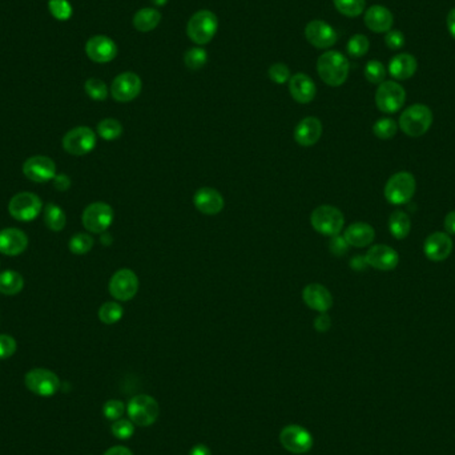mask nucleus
<instances>
[{
	"instance_id": "1",
	"label": "nucleus",
	"mask_w": 455,
	"mask_h": 455,
	"mask_svg": "<svg viewBox=\"0 0 455 455\" xmlns=\"http://www.w3.org/2000/svg\"><path fill=\"white\" fill-rule=\"evenodd\" d=\"M349 61L340 51L324 52L317 61L319 79L329 87H341L349 76Z\"/></svg>"
},
{
	"instance_id": "2",
	"label": "nucleus",
	"mask_w": 455,
	"mask_h": 455,
	"mask_svg": "<svg viewBox=\"0 0 455 455\" xmlns=\"http://www.w3.org/2000/svg\"><path fill=\"white\" fill-rule=\"evenodd\" d=\"M218 30V17L209 10H201L188 20L186 35L198 46L212 42Z\"/></svg>"
},
{
	"instance_id": "3",
	"label": "nucleus",
	"mask_w": 455,
	"mask_h": 455,
	"mask_svg": "<svg viewBox=\"0 0 455 455\" xmlns=\"http://www.w3.org/2000/svg\"><path fill=\"white\" fill-rule=\"evenodd\" d=\"M433 124V112L425 104L406 108L399 118V128L410 137L424 136Z\"/></svg>"
},
{
	"instance_id": "4",
	"label": "nucleus",
	"mask_w": 455,
	"mask_h": 455,
	"mask_svg": "<svg viewBox=\"0 0 455 455\" xmlns=\"http://www.w3.org/2000/svg\"><path fill=\"white\" fill-rule=\"evenodd\" d=\"M417 182L414 176L406 172H398L393 175L385 185V198L392 205L408 204L415 195Z\"/></svg>"
},
{
	"instance_id": "5",
	"label": "nucleus",
	"mask_w": 455,
	"mask_h": 455,
	"mask_svg": "<svg viewBox=\"0 0 455 455\" xmlns=\"http://www.w3.org/2000/svg\"><path fill=\"white\" fill-rule=\"evenodd\" d=\"M310 224L321 234L333 237L341 233L345 225V217L335 207L321 205L312 212Z\"/></svg>"
},
{
	"instance_id": "6",
	"label": "nucleus",
	"mask_w": 455,
	"mask_h": 455,
	"mask_svg": "<svg viewBox=\"0 0 455 455\" xmlns=\"http://www.w3.org/2000/svg\"><path fill=\"white\" fill-rule=\"evenodd\" d=\"M128 415L134 425L151 426L159 418L160 408L157 401L151 395L140 394L134 397L128 404Z\"/></svg>"
},
{
	"instance_id": "7",
	"label": "nucleus",
	"mask_w": 455,
	"mask_h": 455,
	"mask_svg": "<svg viewBox=\"0 0 455 455\" xmlns=\"http://www.w3.org/2000/svg\"><path fill=\"white\" fill-rule=\"evenodd\" d=\"M43 209V202L40 198L31 192H20L10 200L8 212L17 220L23 223L33 221L39 217Z\"/></svg>"
},
{
	"instance_id": "8",
	"label": "nucleus",
	"mask_w": 455,
	"mask_h": 455,
	"mask_svg": "<svg viewBox=\"0 0 455 455\" xmlns=\"http://www.w3.org/2000/svg\"><path fill=\"white\" fill-rule=\"evenodd\" d=\"M24 382L31 393L39 397H52L61 389V379L48 369H32L26 374Z\"/></svg>"
},
{
	"instance_id": "9",
	"label": "nucleus",
	"mask_w": 455,
	"mask_h": 455,
	"mask_svg": "<svg viewBox=\"0 0 455 455\" xmlns=\"http://www.w3.org/2000/svg\"><path fill=\"white\" fill-rule=\"evenodd\" d=\"M406 102V91L395 81H383L376 92V104L383 113L398 112Z\"/></svg>"
},
{
	"instance_id": "10",
	"label": "nucleus",
	"mask_w": 455,
	"mask_h": 455,
	"mask_svg": "<svg viewBox=\"0 0 455 455\" xmlns=\"http://www.w3.org/2000/svg\"><path fill=\"white\" fill-rule=\"evenodd\" d=\"M81 221L88 232L104 233L113 223V209L106 202H93L84 209Z\"/></svg>"
},
{
	"instance_id": "11",
	"label": "nucleus",
	"mask_w": 455,
	"mask_h": 455,
	"mask_svg": "<svg viewBox=\"0 0 455 455\" xmlns=\"http://www.w3.org/2000/svg\"><path fill=\"white\" fill-rule=\"evenodd\" d=\"M96 147V135L88 127H76L63 137V148L74 156H84Z\"/></svg>"
},
{
	"instance_id": "12",
	"label": "nucleus",
	"mask_w": 455,
	"mask_h": 455,
	"mask_svg": "<svg viewBox=\"0 0 455 455\" xmlns=\"http://www.w3.org/2000/svg\"><path fill=\"white\" fill-rule=\"evenodd\" d=\"M280 442L285 450L293 454H305L313 447V437L303 426L284 427L280 433Z\"/></svg>"
},
{
	"instance_id": "13",
	"label": "nucleus",
	"mask_w": 455,
	"mask_h": 455,
	"mask_svg": "<svg viewBox=\"0 0 455 455\" xmlns=\"http://www.w3.org/2000/svg\"><path fill=\"white\" fill-rule=\"evenodd\" d=\"M108 289L115 300L127 303L136 296L138 278L131 269H120L112 276Z\"/></svg>"
},
{
	"instance_id": "14",
	"label": "nucleus",
	"mask_w": 455,
	"mask_h": 455,
	"mask_svg": "<svg viewBox=\"0 0 455 455\" xmlns=\"http://www.w3.org/2000/svg\"><path fill=\"white\" fill-rule=\"evenodd\" d=\"M143 90V81L135 72H122L116 76L111 86V95L119 103L135 100Z\"/></svg>"
},
{
	"instance_id": "15",
	"label": "nucleus",
	"mask_w": 455,
	"mask_h": 455,
	"mask_svg": "<svg viewBox=\"0 0 455 455\" xmlns=\"http://www.w3.org/2000/svg\"><path fill=\"white\" fill-rule=\"evenodd\" d=\"M305 38L312 45L319 49L330 48L337 43L338 35L337 31L334 30L330 24H328L324 20H312L305 27Z\"/></svg>"
},
{
	"instance_id": "16",
	"label": "nucleus",
	"mask_w": 455,
	"mask_h": 455,
	"mask_svg": "<svg viewBox=\"0 0 455 455\" xmlns=\"http://www.w3.org/2000/svg\"><path fill=\"white\" fill-rule=\"evenodd\" d=\"M24 176L33 182H47L56 176V166L47 156H32L23 164Z\"/></svg>"
},
{
	"instance_id": "17",
	"label": "nucleus",
	"mask_w": 455,
	"mask_h": 455,
	"mask_svg": "<svg viewBox=\"0 0 455 455\" xmlns=\"http://www.w3.org/2000/svg\"><path fill=\"white\" fill-rule=\"evenodd\" d=\"M365 260H366L367 265H370L372 268H374L377 271L390 272V271H394L395 268L398 266L399 255L395 252L393 248L379 244V245L372 246L367 250Z\"/></svg>"
},
{
	"instance_id": "18",
	"label": "nucleus",
	"mask_w": 455,
	"mask_h": 455,
	"mask_svg": "<svg viewBox=\"0 0 455 455\" xmlns=\"http://www.w3.org/2000/svg\"><path fill=\"white\" fill-rule=\"evenodd\" d=\"M87 56L95 63H109L118 56L116 43L104 35H97L91 38L86 45Z\"/></svg>"
},
{
	"instance_id": "19",
	"label": "nucleus",
	"mask_w": 455,
	"mask_h": 455,
	"mask_svg": "<svg viewBox=\"0 0 455 455\" xmlns=\"http://www.w3.org/2000/svg\"><path fill=\"white\" fill-rule=\"evenodd\" d=\"M453 252V240L445 232H436L426 239L424 253L426 257L434 262L445 261Z\"/></svg>"
},
{
	"instance_id": "20",
	"label": "nucleus",
	"mask_w": 455,
	"mask_h": 455,
	"mask_svg": "<svg viewBox=\"0 0 455 455\" xmlns=\"http://www.w3.org/2000/svg\"><path fill=\"white\" fill-rule=\"evenodd\" d=\"M29 246L27 234L16 228L0 230V253L4 256H19Z\"/></svg>"
},
{
	"instance_id": "21",
	"label": "nucleus",
	"mask_w": 455,
	"mask_h": 455,
	"mask_svg": "<svg viewBox=\"0 0 455 455\" xmlns=\"http://www.w3.org/2000/svg\"><path fill=\"white\" fill-rule=\"evenodd\" d=\"M288 86L292 97L300 104H308L313 102L316 97L317 93L316 83L306 74L298 72L292 76L288 81Z\"/></svg>"
},
{
	"instance_id": "22",
	"label": "nucleus",
	"mask_w": 455,
	"mask_h": 455,
	"mask_svg": "<svg viewBox=\"0 0 455 455\" xmlns=\"http://www.w3.org/2000/svg\"><path fill=\"white\" fill-rule=\"evenodd\" d=\"M193 204L196 209L207 216L218 214L224 209V198L221 193L213 188H200L193 196Z\"/></svg>"
},
{
	"instance_id": "23",
	"label": "nucleus",
	"mask_w": 455,
	"mask_h": 455,
	"mask_svg": "<svg viewBox=\"0 0 455 455\" xmlns=\"http://www.w3.org/2000/svg\"><path fill=\"white\" fill-rule=\"evenodd\" d=\"M364 20L369 30L376 33H385L393 29L394 16L389 8L383 6H372L366 10Z\"/></svg>"
},
{
	"instance_id": "24",
	"label": "nucleus",
	"mask_w": 455,
	"mask_h": 455,
	"mask_svg": "<svg viewBox=\"0 0 455 455\" xmlns=\"http://www.w3.org/2000/svg\"><path fill=\"white\" fill-rule=\"evenodd\" d=\"M303 298L310 309L319 313H326L333 306L330 292L319 284H310L303 289Z\"/></svg>"
},
{
	"instance_id": "25",
	"label": "nucleus",
	"mask_w": 455,
	"mask_h": 455,
	"mask_svg": "<svg viewBox=\"0 0 455 455\" xmlns=\"http://www.w3.org/2000/svg\"><path fill=\"white\" fill-rule=\"evenodd\" d=\"M322 135V122L317 118H305L294 129V138L303 147H312L319 143Z\"/></svg>"
},
{
	"instance_id": "26",
	"label": "nucleus",
	"mask_w": 455,
	"mask_h": 455,
	"mask_svg": "<svg viewBox=\"0 0 455 455\" xmlns=\"http://www.w3.org/2000/svg\"><path fill=\"white\" fill-rule=\"evenodd\" d=\"M344 237L351 246L365 248L374 241L376 232L372 225L366 223H354L346 228Z\"/></svg>"
},
{
	"instance_id": "27",
	"label": "nucleus",
	"mask_w": 455,
	"mask_h": 455,
	"mask_svg": "<svg viewBox=\"0 0 455 455\" xmlns=\"http://www.w3.org/2000/svg\"><path fill=\"white\" fill-rule=\"evenodd\" d=\"M418 63L410 54H398L389 63V74L397 80H408L417 72Z\"/></svg>"
},
{
	"instance_id": "28",
	"label": "nucleus",
	"mask_w": 455,
	"mask_h": 455,
	"mask_svg": "<svg viewBox=\"0 0 455 455\" xmlns=\"http://www.w3.org/2000/svg\"><path fill=\"white\" fill-rule=\"evenodd\" d=\"M160 22H161V13L152 7L141 8L134 16V27L143 33L154 30L160 24Z\"/></svg>"
},
{
	"instance_id": "29",
	"label": "nucleus",
	"mask_w": 455,
	"mask_h": 455,
	"mask_svg": "<svg viewBox=\"0 0 455 455\" xmlns=\"http://www.w3.org/2000/svg\"><path fill=\"white\" fill-rule=\"evenodd\" d=\"M389 230L397 240H404L410 234L411 220L404 211H394L389 218Z\"/></svg>"
},
{
	"instance_id": "30",
	"label": "nucleus",
	"mask_w": 455,
	"mask_h": 455,
	"mask_svg": "<svg viewBox=\"0 0 455 455\" xmlns=\"http://www.w3.org/2000/svg\"><path fill=\"white\" fill-rule=\"evenodd\" d=\"M24 288L23 276L15 271H6L0 273V293L6 296H15Z\"/></svg>"
},
{
	"instance_id": "31",
	"label": "nucleus",
	"mask_w": 455,
	"mask_h": 455,
	"mask_svg": "<svg viewBox=\"0 0 455 455\" xmlns=\"http://www.w3.org/2000/svg\"><path fill=\"white\" fill-rule=\"evenodd\" d=\"M65 213L56 204H48L45 207V223L47 228L54 232H61L65 227Z\"/></svg>"
},
{
	"instance_id": "32",
	"label": "nucleus",
	"mask_w": 455,
	"mask_h": 455,
	"mask_svg": "<svg viewBox=\"0 0 455 455\" xmlns=\"http://www.w3.org/2000/svg\"><path fill=\"white\" fill-rule=\"evenodd\" d=\"M184 63L189 70L198 71L202 67H205V64L208 63V54L201 47L189 48L184 55Z\"/></svg>"
},
{
	"instance_id": "33",
	"label": "nucleus",
	"mask_w": 455,
	"mask_h": 455,
	"mask_svg": "<svg viewBox=\"0 0 455 455\" xmlns=\"http://www.w3.org/2000/svg\"><path fill=\"white\" fill-rule=\"evenodd\" d=\"M124 309L118 303H103L99 309V319L106 325H113L122 319Z\"/></svg>"
},
{
	"instance_id": "34",
	"label": "nucleus",
	"mask_w": 455,
	"mask_h": 455,
	"mask_svg": "<svg viewBox=\"0 0 455 455\" xmlns=\"http://www.w3.org/2000/svg\"><path fill=\"white\" fill-rule=\"evenodd\" d=\"M97 134L106 141H112L122 136V122L116 119H104L97 124Z\"/></svg>"
},
{
	"instance_id": "35",
	"label": "nucleus",
	"mask_w": 455,
	"mask_h": 455,
	"mask_svg": "<svg viewBox=\"0 0 455 455\" xmlns=\"http://www.w3.org/2000/svg\"><path fill=\"white\" fill-rule=\"evenodd\" d=\"M340 14L348 17H357L365 11L366 0H333Z\"/></svg>"
},
{
	"instance_id": "36",
	"label": "nucleus",
	"mask_w": 455,
	"mask_h": 455,
	"mask_svg": "<svg viewBox=\"0 0 455 455\" xmlns=\"http://www.w3.org/2000/svg\"><path fill=\"white\" fill-rule=\"evenodd\" d=\"M369 48H370V42L362 33H357L351 36L346 46L348 54L351 58H362L369 52Z\"/></svg>"
},
{
	"instance_id": "37",
	"label": "nucleus",
	"mask_w": 455,
	"mask_h": 455,
	"mask_svg": "<svg viewBox=\"0 0 455 455\" xmlns=\"http://www.w3.org/2000/svg\"><path fill=\"white\" fill-rule=\"evenodd\" d=\"M365 77L372 84H381L385 81L386 68L381 61H367L365 65Z\"/></svg>"
},
{
	"instance_id": "38",
	"label": "nucleus",
	"mask_w": 455,
	"mask_h": 455,
	"mask_svg": "<svg viewBox=\"0 0 455 455\" xmlns=\"http://www.w3.org/2000/svg\"><path fill=\"white\" fill-rule=\"evenodd\" d=\"M93 246V239L87 233H77L71 237L68 248L74 255H86Z\"/></svg>"
},
{
	"instance_id": "39",
	"label": "nucleus",
	"mask_w": 455,
	"mask_h": 455,
	"mask_svg": "<svg viewBox=\"0 0 455 455\" xmlns=\"http://www.w3.org/2000/svg\"><path fill=\"white\" fill-rule=\"evenodd\" d=\"M84 90L92 100L96 102H104L108 97V87L100 79H88L84 84Z\"/></svg>"
},
{
	"instance_id": "40",
	"label": "nucleus",
	"mask_w": 455,
	"mask_h": 455,
	"mask_svg": "<svg viewBox=\"0 0 455 455\" xmlns=\"http://www.w3.org/2000/svg\"><path fill=\"white\" fill-rule=\"evenodd\" d=\"M398 131V125L393 119H379L377 122H374L373 125V132L374 135L381 138V140H389L392 137L395 136Z\"/></svg>"
},
{
	"instance_id": "41",
	"label": "nucleus",
	"mask_w": 455,
	"mask_h": 455,
	"mask_svg": "<svg viewBox=\"0 0 455 455\" xmlns=\"http://www.w3.org/2000/svg\"><path fill=\"white\" fill-rule=\"evenodd\" d=\"M49 13L58 20H68L72 16V7L67 0H49L48 1Z\"/></svg>"
},
{
	"instance_id": "42",
	"label": "nucleus",
	"mask_w": 455,
	"mask_h": 455,
	"mask_svg": "<svg viewBox=\"0 0 455 455\" xmlns=\"http://www.w3.org/2000/svg\"><path fill=\"white\" fill-rule=\"evenodd\" d=\"M268 75L276 84H285L292 77L288 65L284 63H274L273 65H271Z\"/></svg>"
},
{
	"instance_id": "43",
	"label": "nucleus",
	"mask_w": 455,
	"mask_h": 455,
	"mask_svg": "<svg viewBox=\"0 0 455 455\" xmlns=\"http://www.w3.org/2000/svg\"><path fill=\"white\" fill-rule=\"evenodd\" d=\"M134 431H135L134 422L128 421V420H118L112 425V434L119 440L131 438L134 436Z\"/></svg>"
},
{
	"instance_id": "44",
	"label": "nucleus",
	"mask_w": 455,
	"mask_h": 455,
	"mask_svg": "<svg viewBox=\"0 0 455 455\" xmlns=\"http://www.w3.org/2000/svg\"><path fill=\"white\" fill-rule=\"evenodd\" d=\"M103 413H104L106 420L118 421L122 418V415L124 414V405L118 399H111L104 404Z\"/></svg>"
},
{
	"instance_id": "45",
	"label": "nucleus",
	"mask_w": 455,
	"mask_h": 455,
	"mask_svg": "<svg viewBox=\"0 0 455 455\" xmlns=\"http://www.w3.org/2000/svg\"><path fill=\"white\" fill-rule=\"evenodd\" d=\"M16 351V341L8 334H0V360L13 357Z\"/></svg>"
},
{
	"instance_id": "46",
	"label": "nucleus",
	"mask_w": 455,
	"mask_h": 455,
	"mask_svg": "<svg viewBox=\"0 0 455 455\" xmlns=\"http://www.w3.org/2000/svg\"><path fill=\"white\" fill-rule=\"evenodd\" d=\"M385 43L390 49L398 51V49H401L402 47L405 46V36H404V33L401 31L390 30L389 32H386Z\"/></svg>"
},
{
	"instance_id": "47",
	"label": "nucleus",
	"mask_w": 455,
	"mask_h": 455,
	"mask_svg": "<svg viewBox=\"0 0 455 455\" xmlns=\"http://www.w3.org/2000/svg\"><path fill=\"white\" fill-rule=\"evenodd\" d=\"M329 246H330V252H332L333 255H335V256H344V255L348 252L350 245L348 244V241L345 240L344 236L337 234V236H333V237H332Z\"/></svg>"
},
{
	"instance_id": "48",
	"label": "nucleus",
	"mask_w": 455,
	"mask_h": 455,
	"mask_svg": "<svg viewBox=\"0 0 455 455\" xmlns=\"http://www.w3.org/2000/svg\"><path fill=\"white\" fill-rule=\"evenodd\" d=\"M330 325H332V321H330V317L326 313H321V316L314 321V328L321 333L328 332Z\"/></svg>"
},
{
	"instance_id": "49",
	"label": "nucleus",
	"mask_w": 455,
	"mask_h": 455,
	"mask_svg": "<svg viewBox=\"0 0 455 455\" xmlns=\"http://www.w3.org/2000/svg\"><path fill=\"white\" fill-rule=\"evenodd\" d=\"M54 184H55V188L58 191H67L70 186H71V180L67 175H56L55 179H54Z\"/></svg>"
},
{
	"instance_id": "50",
	"label": "nucleus",
	"mask_w": 455,
	"mask_h": 455,
	"mask_svg": "<svg viewBox=\"0 0 455 455\" xmlns=\"http://www.w3.org/2000/svg\"><path fill=\"white\" fill-rule=\"evenodd\" d=\"M443 225H445V229H446L447 234H455V211L449 213V214L445 217Z\"/></svg>"
},
{
	"instance_id": "51",
	"label": "nucleus",
	"mask_w": 455,
	"mask_h": 455,
	"mask_svg": "<svg viewBox=\"0 0 455 455\" xmlns=\"http://www.w3.org/2000/svg\"><path fill=\"white\" fill-rule=\"evenodd\" d=\"M351 268L354 271H364L365 268L367 266V262L365 260V256H357V257L353 258L351 262H350Z\"/></svg>"
},
{
	"instance_id": "52",
	"label": "nucleus",
	"mask_w": 455,
	"mask_h": 455,
	"mask_svg": "<svg viewBox=\"0 0 455 455\" xmlns=\"http://www.w3.org/2000/svg\"><path fill=\"white\" fill-rule=\"evenodd\" d=\"M104 455H134L132 452L124 446H115V447H111L108 449Z\"/></svg>"
},
{
	"instance_id": "53",
	"label": "nucleus",
	"mask_w": 455,
	"mask_h": 455,
	"mask_svg": "<svg viewBox=\"0 0 455 455\" xmlns=\"http://www.w3.org/2000/svg\"><path fill=\"white\" fill-rule=\"evenodd\" d=\"M446 26H447V30L450 32V35L455 39V7L453 10H450V13L447 14Z\"/></svg>"
},
{
	"instance_id": "54",
	"label": "nucleus",
	"mask_w": 455,
	"mask_h": 455,
	"mask_svg": "<svg viewBox=\"0 0 455 455\" xmlns=\"http://www.w3.org/2000/svg\"><path fill=\"white\" fill-rule=\"evenodd\" d=\"M189 455H212V453H211V450H209L208 446H205V445H196L191 450Z\"/></svg>"
},
{
	"instance_id": "55",
	"label": "nucleus",
	"mask_w": 455,
	"mask_h": 455,
	"mask_svg": "<svg viewBox=\"0 0 455 455\" xmlns=\"http://www.w3.org/2000/svg\"><path fill=\"white\" fill-rule=\"evenodd\" d=\"M151 1L154 6H157V7H163V6H166L168 3V0H151Z\"/></svg>"
}]
</instances>
